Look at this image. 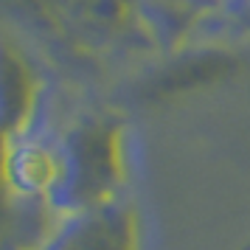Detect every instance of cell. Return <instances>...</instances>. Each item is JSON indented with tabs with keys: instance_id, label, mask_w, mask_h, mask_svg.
<instances>
[{
	"instance_id": "obj_1",
	"label": "cell",
	"mask_w": 250,
	"mask_h": 250,
	"mask_svg": "<svg viewBox=\"0 0 250 250\" xmlns=\"http://www.w3.org/2000/svg\"><path fill=\"white\" fill-rule=\"evenodd\" d=\"M124 180V129L113 118L82 121L65 144L57 171L62 200L79 211L113 203Z\"/></svg>"
},
{
	"instance_id": "obj_2",
	"label": "cell",
	"mask_w": 250,
	"mask_h": 250,
	"mask_svg": "<svg viewBox=\"0 0 250 250\" xmlns=\"http://www.w3.org/2000/svg\"><path fill=\"white\" fill-rule=\"evenodd\" d=\"M54 250H138V225L126 205H96L70 222Z\"/></svg>"
},
{
	"instance_id": "obj_3",
	"label": "cell",
	"mask_w": 250,
	"mask_h": 250,
	"mask_svg": "<svg viewBox=\"0 0 250 250\" xmlns=\"http://www.w3.org/2000/svg\"><path fill=\"white\" fill-rule=\"evenodd\" d=\"M51 6L90 42H121L141 31L132 0H51Z\"/></svg>"
},
{
	"instance_id": "obj_4",
	"label": "cell",
	"mask_w": 250,
	"mask_h": 250,
	"mask_svg": "<svg viewBox=\"0 0 250 250\" xmlns=\"http://www.w3.org/2000/svg\"><path fill=\"white\" fill-rule=\"evenodd\" d=\"M236 68V59L219 54V51H203V54H188V57L169 62L163 70L152 73L144 84H141V96L149 102H160V99H171L188 93L194 87H203L211 82L228 76Z\"/></svg>"
},
{
	"instance_id": "obj_5",
	"label": "cell",
	"mask_w": 250,
	"mask_h": 250,
	"mask_svg": "<svg viewBox=\"0 0 250 250\" xmlns=\"http://www.w3.org/2000/svg\"><path fill=\"white\" fill-rule=\"evenodd\" d=\"M37 107L34 70L12 45L0 42V124L23 129Z\"/></svg>"
},
{
	"instance_id": "obj_6",
	"label": "cell",
	"mask_w": 250,
	"mask_h": 250,
	"mask_svg": "<svg viewBox=\"0 0 250 250\" xmlns=\"http://www.w3.org/2000/svg\"><path fill=\"white\" fill-rule=\"evenodd\" d=\"M242 250H250V242H248V245H245V248H242Z\"/></svg>"
}]
</instances>
